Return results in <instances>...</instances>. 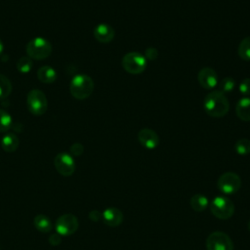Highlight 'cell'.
<instances>
[{
	"label": "cell",
	"instance_id": "cell-14",
	"mask_svg": "<svg viewBox=\"0 0 250 250\" xmlns=\"http://www.w3.org/2000/svg\"><path fill=\"white\" fill-rule=\"evenodd\" d=\"M102 219L105 225L109 227H117L123 221V214L119 209L109 207L102 213Z\"/></svg>",
	"mask_w": 250,
	"mask_h": 250
},
{
	"label": "cell",
	"instance_id": "cell-12",
	"mask_svg": "<svg viewBox=\"0 0 250 250\" xmlns=\"http://www.w3.org/2000/svg\"><path fill=\"white\" fill-rule=\"evenodd\" d=\"M138 140L140 144L147 149H153L159 145L158 135L149 128L141 129L138 132Z\"/></svg>",
	"mask_w": 250,
	"mask_h": 250
},
{
	"label": "cell",
	"instance_id": "cell-2",
	"mask_svg": "<svg viewBox=\"0 0 250 250\" xmlns=\"http://www.w3.org/2000/svg\"><path fill=\"white\" fill-rule=\"evenodd\" d=\"M93 79L84 73L75 75L70 82L69 92L76 100H85L89 98L94 91Z\"/></svg>",
	"mask_w": 250,
	"mask_h": 250
},
{
	"label": "cell",
	"instance_id": "cell-32",
	"mask_svg": "<svg viewBox=\"0 0 250 250\" xmlns=\"http://www.w3.org/2000/svg\"><path fill=\"white\" fill-rule=\"evenodd\" d=\"M248 229H249V230H250V220H249V222H248Z\"/></svg>",
	"mask_w": 250,
	"mask_h": 250
},
{
	"label": "cell",
	"instance_id": "cell-25",
	"mask_svg": "<svg viewBox=\"0 0 250 250\" xmlns=\"http://www.w3.org/2000/svg\"><path fill=\"white\" fill-rule=\"evenodd\" d=\"M219 87H220V91L223 92L224 94L225 93H230L235 88V81L232 77L227 76V77H225L221 80V82L219 84Z\"/></svg>",
	"mask_w": 250,
	"mask_h": 250
},
{
	"label": "cell",
	"instance_id": "cell-5",
	"mask_svg": "<svg viewBox=\"0 0 250 250\" xmlns=\"http://www.w3.org/2000/svg\"><path fill=\"white\" fill-rule=\"evenodd\" d=\"M26 104L29 112L34 115H42L48 108L47 98L45 94L38 89H33L28 92Z\"/></svg>",
	"mask_w": 250,
	"mask_h": 250
},
{
	"label": "cell",
	"instance_id": "cell-18",
	"mask_svg": "<svg viewBox=\"0 0 250 250\" xmlns=\"http://www.w3.org/2000/svg\"><path fill=\"white\" fill-rule=\"evenodd\" d=\"M33 225L37 230H39L40 232H43V233L50 232L53 229V224H52L51 220L49 219V217H47L43 214H39L34 217Z\"/></svg>",
	"mask_w": 250,
	"mask_h": 250
},
{
	"label": "cell",
	"instance_id": "cell-20",
	"mask_svg": "<svg viewBox=\"0 0 250 250\" xmlns=\"http://www.w3.org/2000/svg\"><path fill=\"white\" fill-rule=\"evenodd\" d=\"M237 54L243 61H250V36L245 37L238 45Z\"/></svg>",
	"mask_w": 250,
	"mask_h": 250
},
{
	"label": "cell",
	"instance_id": "cell-30",
	"mask_svg": "<svg viewBox=\"0 0 250 250\" xmlns=\"http://www.w3.org/2000/svg\"><path fill=\"white\" fill-rule=\"evenodd\" d=\"M89 218L94 221V222H97V221H100L102 219V213L99 212L98 210H92L90 213H89Z\"/></svg>",
	"mask_w": 250,
	"mask_h": 250
},
{
	"label": "cell",
	"instance_id": "cell-21",
	"mask_svg": "<svg viewBox=\"0 0 250 250\" xmlns=\"http://www.w3.org/2000/svg\"><path fill=\"white\" fill-rule=\"evenodd\" d=\"M12 92V83L4 74L0 73V99H6Z\"/></svg>",
	"mask_w": 250,
	"mask_h": 250
},
{
	"label": "cell",
	"instance_id": "cell-17",
	"mask_svg": "<svg viewBox=\"0 0 250 250\" xmlns=\"http://www.w3.org/2000/svg\"><path fill=\"white\" fill-rule=\"evenodd\" d=\"M37 78L42 83H53L57 80V71L50 65H43L37 70Z\"/></svg>",
	"mask_w": 250,
	"mask_h": 250
},
{
	"label": "cell",
	"instance_id": "cell-23",
	"mask_svg": "<svg viewBox=\"0 0 250 250\" xmlns=\"http://www.w3.org/2000/svg\"><path fill=\"white\" fill-rule=\"evenodd\" d=\"M234 148H235L236 153H238L240 155L249 154L250 153V140L246 139V138H242V139L238 140L235 143Z\"/></svg>",
	"mask_w": 250,
	"mask_h": 250
},
{
	"label": "cell",
	"instance_id": "cell-10",
	"mask_svg": "<svg viewBox=\"0 0 250 250\" xmlns=\"http://www.w3.org/2000/svg\"><path fill=\"white\" fill-rule=\"evenodd\" d=\"M54 166L56 170L64 177L71 176L75 171V162L71 154L67 152H60L54 158Z\"/></svg>",
	"mask_w": 250,
	"mask_h": 250
},
{
	"label": "cell",
	"instance_id": "cell-27",
	"mask_svg": "<svg viewBox=\"0 0 250 250\" xmlns=\"http://www.w3.org/2000/svg\"><path fill=\"white\" fill-rule=\"evenodd\" d=\"M69 150H70V154L71 155L79 156V155H81L83 153L84 147H83V146L80 143H74L73 145H71Z\"/></svg>",
	"mask_w": 250,
	"mask_h": 250
},
{
	"label": "cell",
	"instance_id": "cell-22",
	"mask_svg": "<svg viewBox=\"0 0 250 250\" xmlns=\"http://www.w3.org/2000/svg\"><path fill=\"white\" fill-rule=\"evenodd\" d=\"M12 126V117L4 109L0 108V133H6Z\"/></svg>",
	"mask_w": 250,
	"mask_h": 250
},
{
	"label": "cell",
	"instance_id": "cell-7",
	"mask_svg": "<svg viewBox=\"0 0 250 250\" xmlns=\"http://www.w3.org/2000/svg\"><path fill=\"white\" fill-rule=\"evenodd\" d=\"M79 227L78 219L73 214H63L60 216L56 223L55 229L61 236H68L73 234Z\"/></svg>",
	"mask_w": 250,
	"mask_h": 250
},
{
	"label": "cell",
	"instance_id": "cell-9",
	"mask_svg": "<svg viewBox=\"0 0 250 250\" xmlns=\"http://www.w3.org/2000/svg\"><path fill=\"white\" fill-rule=\"evenodd\" d=\"M219 189L226 193L230 194L237 191L241 186L240 177L234 172H226L220 176L217 182Z\"/></svg>",
	"mask_w": 250,
	"mask_h": 250
},
{
	"label": "cell",
	"instance_id": "cell-28",
	"mask_svg": "<svg viewBox=\"0 0 250 250\" xmlns=\"http://www.w3.org/2000/svg\"><path fill=\"white\" fill-rule=\"evenodd\" d=\"M158 57V52L155 48L149 47L145 51V58L148 61H155Z\"/></svg>",
	"mask_w": 250,
	"mask_h": 250
},
{
	"label": "cell",
	"instance_id": "cell-6",
	"mask_svg": "<svg viewBox=\"0 0 250 250\" xmlns=\"http://www.w3.org/2000/svg\"><path fill=\"white\" fill-rule=\"evenodd\" d=\"M210 210L218 219L228 220L234 213V205L229 198L226 196H217L212 200Z\"/></svg>",
	"mask_w": 250,
	"mask_h": 250
},
{
	"label": "cell",
	"instance_id": "cell-1",
	"mask_svg": "<svg viewBox=\"0 0 250 250\" xmlns=\"http://www.w3.org/2000/svg\"><path fill=\"white\" fill-rule=\"evenodd\" d=\"M206 113L212 117H223L229 109V103L226 95L220 90L209 92L203 102Z\"/></svg>",
	"mask_w": 250,
	"mask_h": 250
},
{
	"label": "cell",
	"instance_id": "cell-19",
	"mask_svg": "<svg viewBox=\"0 0 250 250\" xmlns=\"http://www.w3.org/2000/svg\"><path fill=\"white\" fill-rule=\"evenodd\" d=\"M208 203H209L208 198L203 194L197 193L190 198V206L196 212L204 211L208 206Z\"/></svg>",
	"mask_w": 250,
	"mask_h": 250
},
{
	"label": "cell",
	"instance_id": "cell-15",
	"mask_svg": "<svg viewBox=\"0 0 250 250\" xmlns=\"http://www.w3.org/2000/svg\"><path fill=\"white\" fill-rule=\"evenodd\" d=\"M235 113L241 121H250V98L244 97L237 102L235 106Z\"/></svg>",
	"mask_w": 250,
	"mask_h": 250
},
{
	"label": "cell",
	"instance_id": "cell-26",
	"mask_svg": "<svg viewBox=\"0 0 250 250\" xmlns=\"http://www.w3.org/2000/svg\"><path fill=\"white\" fill-rule=\"evenodd\" d=\"M239 91L242 95H250V78L243 79L239 84Z\"/></svg>",
	"mask_w": 250,
	"mask_h": 250
},
{
	"label": "cell",
	"instance_id": "cell-29",
	"mask_svg": "<svg viewBox=\"0 0 250 250\" xmlns=\"http://www.w3.org/2000/svg\"><path fill=\"white\" fill-rule=\"evenodd\" d=\"M62 241V236L59 234V233H54V234H51L49 236V242L51 245H54V246H57L61 243Z\"/></svg>",
	"mask_w": 250,
	"mask_h": 250
},
{
	"label": "cell",
	"instance_id": "cell-16",
	"mask_svg": "<svg viewBox=\"0 0 250 250\" xmlns=\"http://www.w3.org/2000/svg\"><path fill=\"white\" fill-rule=\"evenodd\" d=\"M0 144H1V147L6 152H14L19 147L20 141L15 134L7 133L2 137Z\"/></svg>",
	"mask_w": 250,
	"mask_h": 250
},
{
	"label": "cell",
	"instance_id": "cell-31",
	"mask_svg": "<svg viewBox=\"0 0 250 250\" xmlns=\"http://www.w3.org/2000/svg\"><path fill=\"white\" fill-rule=\"evenodd\" d=\"M3 50H4V45H3V42H2V40L0 39V55L2 54Z\"/></svg>",
	"mask_w": 250,
	"mask_h": 250
},
{
	"label": "cell",
	"instance_id": "cell-3",
	"mask_svg": "<svg viewBox=\"0 0 250 250\" xmlns=\"http://www.w3.org/2000/svg\"><path fill=\"white\" fill-rule=\"evenodd\" d=\"M53 47L49 40L43 37H35L26 45V54L30 59L44 60L52 53Z\"/></svg>",
	"mask_w": 250,
	"mask_h": 250
},
{
	"label": "cell",
	"instance_id": "cell-11",
	"mask_svg": "<svg viewBox=\"0 0 250 250\" xmlns=\"http://www.w3.org/2000/svg\"><path fill=\"white\" fill-rule=\"evenodd\" d=\"M199 85L206 90L214 89L218 84V76L216 71L211 67H202L197 74Z\"/></svg>",
	"mask_w": 250,
	"mask_h": 250
},
{
	"label": "cell",
	"instance_id": "cell-4",
	"mask_svg": "<svg viewBox=\"0 0 250 250\" xmlns=\"http://www.w3.org/2000/svg\"><path fill=\"white\" fill-rule=\"evenodd\" d=\"M121 64L126 72L130 74H140L145 71L146 67V60L145 56L138 52H129L123 57Z\"/></svg>",
	"mask_w": 250,
	"mask_h": 250
},
{
	"label": "cell",
	"instance_id": "cell-13",
	"mask_svg": "<svg viewBox=\"0 0 250 250\" xmlns=\"http://www.w3.org/2000/svg\"><path fill=\"white\" fill-rule=\"evenodd\" d=\"M94 37L100 43H109L114 38V29L107 23H100L94 28Z\"/></svg>",
	"mask_w": 250,
	"mask_h": 250
},
{
	"label": "cell",
	"instance_id": "cell-8",
	"mask_svg": "<svg viewBox=\"0 0 250 250\" xmlns=\"http://www.w3.org/2000/svg\"><path fill=\"white\" fill-rule=\"evenodd\" d=\"M207 250H233L230 237L223 231H214L206 239Z\"/></svg>",
	"mask_w": 250,
	"mask_h": 250
},
{
	"label": "cell",
	"instance_id": "cell-24",
	"mask_svg": "<svg viewBox=\"0 0 250 250\" xmlns=\"http://www.w3.org/2000/svg\"><path fill=\"white\" fill-rule=\"evenodd\" d=\"M17 68L21 73H27L32 68V61L27 57H21L17 61Z\"/></svg>",
	"mask_w": 250,
	"mask_h": 250
}]
</instances>
